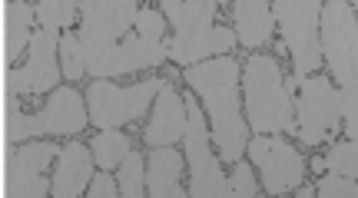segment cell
I'll return each instance as SVG.
<instances>
[{
    "mask_svg": "<svg viewBox=\"0 0 358 198\" xmlns=\"http://www.w3.org/2000/svg\"><path fill=\"white\" fill-rule=\"evenodd\" d=\"M186 83L206 102V112L213 119V146L219 148V159L239 162L249 148L243 123V93H239V63L232 56H213V60L186 66Z\"/></svg>",
    "mask_w": 358,
    "mask_h": 198,
    "instance_id": "obj_1",
    "label": "cell"
},
{
    "mask_svg": "<svg viewBox=\"0 0 358 198\" xmlns=\"http://www.w3.org/2000/svg\"><path fill=\"white\" fill-rule=\"evenodd\" d=\"M322 53L338 79L342 125L358 142V17L348 0H329L322 7Z\"/></svg>",
    "mask_w": 358,
    "mask_h": 198,
    "instance_id": "obj_2",
    "label": "cell"
},
{
    "mask_svg": "<svg viewBox=\"0 0 358 198\" xmlns=\"http://www.w3.org/2000/svg\"><path fill=\"white\" fill-rule=\"evenodd\" d=\"M219 0H163V13L173 20L169 56L182 66L203 63L216 53H229L236 33L229 26H216Z\"/></svg>",
    "mask_w": 358,
    "mask_h": 198,
    "instance_id": "obj_3",
    "label": "cell"
},
{
    "mask_svg": "<svg viewBox=\"0 0 358 198\" xmlns=\"http://www.w3.org/2000/svg\"><path fill=\"white\" fill-rule=\"evenodd\" d=\"M243 102L252 132H299L295 123V99L285 89L282 66L266 53H256L245 63Z\"/></svg>",
    "mask_w": 358,
    "mask_h": 198,
    "instance_id": "obj_4",
    "label": "cell"
},
{
    "mask_svg": "<svg viewBox=\"0 0 358 198\" xmlns=\"http://www.w3.org/2000/svg\"><path fill=\"white\" fill-rule=\"evenodd\" d=\"M90 119V106H83V96L77 89H57L43 112H24L17 96L7 106V139L24 142L27 136H77Z\"/></svg>",
    "mask_w": 358,
    "mask_h": 198,
    "instance_id": "obj_5",
    "label": "cell"
},
{
    "mask_svg": "<svg viewBox=\"0 0 358 198\" xmlns=\"http://www.w3.org/2000/svg\"><path fill=\"white\" fill-rule=\"evenodd\" d=\"M272 13L279 17L295 76L302 83L306 73H315L322 66V0H272Z\"/></svg>",
    "mask_w": 358,
    "mask_h": 198,
    "instance_id": "obj_6",
    "label": "cell"
},
{
    "mask_svg": "<svg viewBox=\"0 0 358 198\" xmlns=\"http://www.w3.org/2000/svg\"><path fill=\"white\" fill-rule=\"evenodd\" d=\"M189 125H186V162H189V195L192 198H226L232 195L229 182L219 169V155L213 152V132L206 129V116L199 102L186 96Z\"/></svg>",
    "mask_w": 358,
    "mask_h": 198,
    "instance_id": "obj_7",
    "label": "cell"
},
{
    "mask_svg": "<svg viewBox=\"0 0 358 198\" xmlns=\"http://www.w3.org/2000/svg\"><path fill=\"white\" fill-rule=\"evenodd\" d=\"M163 83L166 79H146V83H136V86H116L110 79H96L87 89L90 119H93L96 129H120V125L133 123L136 116L146 112V106L163 89Z\"/></svg>",
    "mask_w": 358,
    "mask_h": 198,
    "instance_id": "obj_8",
    "label": "cell"
},
{
    "mask_svg": "<svg viewBox=\"0 0 358 198\" xmlns=\"http://www.w3.org/2000/svg\"><path fill=\"white\" fill-rule=\"evenodd\" d=\"M295 123L306 146H322L329 136L338 132L342 125V96L325 76H312L299 83V99H295Z\"/></svg>",
    "mask_w": 358,
    "mask_h": 198,
    "instance_id": "obj_9",
    "label": "cell"
},
{
    "mask_svg": "<svg viewBox=\"0 0 358 198\" xmlns=\"http://www.w3.org/2000/svg\"><path fill=\"white\" fill-rule=\"evenodd\" d=\"M136 13H140L136 0H80L83 56L120 43L129 33V26H136Z\"/></svg>",
    "mask_w": 358,
    "mask_h": 198,
    "instance_id": "obj_10",
    "label": "cell"
},
{
    "mask_svg": "<svg viewBox=\"0 0 358 198\" xmlns=\"http://www.w3.org/2000/svg\"><path fill=\"white\" fill-rule=\"evenodd\" d=\"M249 155L262 172V188L268 195H285V192H295V185H302L306 159L285 139L262 132L249 142Z\"/></svg>",
    "mask_w": 358,
    "mask_h": 198,
    "instance_id": "obj_11",
    "label": "cell"
},
{
    "mask_svg": "<svg viewBox=\"0 0 358 198\" xmlns=\"http://www.w3.org/2000/svg\"><path fill=\"white\" fill-rule=\"evenodd\" d=\"M169 60V47L163 40H146L140 33H127V37L113 43V47L90 53L87 56V73L90 76H120V73H136L146 66H159Z\"/></svg>",
    "mask_w": 358,
    "mask_h": 198,
    "instance_id": "obj_12",
    "label": "cell"
},
{
    "mask_svg": "<svg viewBox=\"0 0 358 198\" xmlns=\"http://www.w3.org/2000/svg\"><path fill=\"white\" fill-rule=\"evenodd\" d=\"M57 56H60V33L43 26L30 37V60L27 66L13 70L7 76V89L10 96H27V93H47L57 86L60 70H57Z\"/></svg>",
    "mask_w": 358,
    "mask_h": 198,
    "instance_id": "obj_13",
    "label": "cell"
},
{
    "mask_svg": "<svg viewBox=\"0 0 358 198\" xmlns=\"http://www.w3.org/2000/svg\"><path fill=\"white\" fill-rule=\"evenodd\" d=\"M53 155H60V148L53 142H30L13 152L7 165V195L13 198H43L50 192L53 182L43 178V169L50 165Z\"/></svg>",
    "mask_w": 358,
    "mask_h": 198,
    "instance_id": "obj_14",
    "label": "cell"
},
{
    "mask_svg": "<svg viewBox=\"0 0 358 198\" xmlns=\"http://www.w3.org/2000/svg\"><path fill=\"white\" fill-rule=\"evenodd\" d=\"M186 125H189V109H186V99L179 96L176 89L163 83V89L156 93V102H153V119L146 125L143 139L150 146H173L179 139L186 136Z\"/></svg>",
    "mask_w": 358,
    "mask_h": 198,
    "instance_id": "obj_15",
    "label": "cell"
},
{
    "mask_svg": "<svg viewBox=\"0 0 358 198\" xmlns=\"http://www.w3.org/2000/svg\"><path fill=\"white\" fill-rule=\"evenodd\" d=\"M93 162L90 159V148L83 142H70V146L60 148V165H57V175H53L50 192L57 198H77L90 188V178H93Z\"/></svg>",
    "mask_w": 358,
    "mask_h": 198,
    "instance_id": "obj_16",
    "label": "cell"
},
{
    "mask_svg": "<svg viewBox=\"0 0 358 198\" xmlns=\"http://www.w3.org/2000/svg\"><path fill=\"white\" fill-rule=\"evenodd\" d=\"M146 192L153 198H179L186 195V188L179 185L182 175V159L176 155L173 146H156L146 155Z\"/></svg>",
    "mask_w": 358,
    "mask_h": 198,
    "instance_id": "obj_17",
    "label": "cell"
},
{
    "mask_svg": "<svg viewBox=\"0 0 358 198\" xmlns=\"http://www.w3.org/2000/svg\"><path fill=\"white\" fill-rule=\"evenodd\" d=\"M275 13L268 0H236V37L243 47H262L272 37Z\"/></svg>",
    "mask_w": 358,
    "mask_h": 198,
    "instance_id": "obj_18",
    "label": "cell"
},
{
    "mask_svg": "<svg viewBox=\"0 0 358 198\" xmlns=\"http://www.w3.org/2000/svg\"><path fill=\"white\" fill-rule=\"evenodd\" d=\"M37 17V7H27L20 0H10L7 10H3V60L13 63L24 47L30 43V20Z\"/></svg>",
    "mask_w": 358,
    "mask_h": 198,
    "instance_id": "obj_19",
    "label": "cell"
},
{
    "mask_svg": "<svg viewBox=\"0 0 358 198\" xmlns=\"http://www.w3.org/2000/svg\"><path fill=\"white\" fill-rule=\"evenodd\" d=\"M129 155V139L123 132H113V129H103L100 136L93 139V159L100 169H116L120 162Z\"/></svg>",
    "mask_w": 358,
    "mask_h": 198,
    "instance_id": "obj_20",
    "label": "cell"
},
{
    "mask_svg": "<svg viewBox=\"0 0 358 198\" xmlns=\"http://www.w3.org/2000/svg\"><path fill=\"white\" fill-rule=\"evenodd\" d=\"M120 195H146V169H143V155H136V152H129L127 159L120 162Z\"/></svg>",
    "mask_w": 358,
    "mask_h": 198,
    "instance_id": "obj_21",
    "label": "cell"
},
{
    "mask_svg": "<svg viewBox=\"0 0 358 198\" xmlns=\"http://www.w3.org/2000/svg\"><path fill=\"white\" fill-rule=\"evenodd\" d=\"M60 66H64L66 79H80V76L87 73V56H83L80 33H64L60 37Z\"/></svg>",
    "mask_w": 358,
    "mask_h": 198,
    "instance_id": "obj_22",
    "label": "cell"
},
{
    "mask_svg": "<svg viewBox=\"0 0 358 198\" xmlns=\"http://www.w3.org/2000/svg\"><path fill=\"white\" fill-rule=\"evenodd\" d=\"M73 0H40L37 3V20L40 26H50V30H64L73 24Z\"/></svg>",
    "mask_w": 358,
    "mask_h": 198,
    "instance_id": "obj_23",
    "label": "cell"
},
{
    "mask_svg": "<svg viewBox=\"0 0 358 198\" xmlns=\"http://www.w3.org/2000/svg\"><path fill=\"white\" fill-rule=\"evenodd\" d=\"M325 169L335 175H348V178H358V142H342V146H332V152L325 155Z\"/></svg>",
    "mask_w": 358,
    "mask_h": 198,
    "instance_id": "obj_24",
    "label": "cell"
},
{
    "mask_svg": "<svg viewBox=\"0 0 358 198\" xmlns=\"http://www.w3.org/2000/svg\"><path fill=\"white\" fill-rule=\"evenodd\" d=\"M315 188L322 198H358V178H348V175L329 172Z\"/></svg>",
    "mask_w": 358,
    "mask_h": 198,
    "instance_id": "obj_25",
    "label": "cell"
},
{
    "mask_svg": "<svg viewBox=\"0 0 358 198\" xmlns=\"http://www.w3.org/2000/svg\"><path fill=\"white\" fill-rule=\"evenodd\" d=\"M229 192L236 198H252L259 192V188H256V178H252V169H249L245 162H236L232 178H229Z\"/></svg>",
    "mask_w": 358,
    "mask_h": 198,
    "instance_id": "obj_26",
    "label": "cell"
},
{
    "mask_svg": "<svg viewBox=\"0 0 358 198\" xmlns=\"http://www.w3.org/2000/svg\"><path fill=\"white\" fill-rule=\"evenodd\" d=\"M163 30H166V24H163V13L150 10V7H143L140 13H136V33L146 40H163Z\"/></svg>",
    "mask_w": 358,
    "mask_h": 198,
    "instance_id": "obj_27",
    "label": "cell"
},
{
    "mask_svg": "<svg viewBox=\"0 0 358 198\" xmlns=\"http://www.w3.org/2000/svg\"><path fill=\"white\" fill-rule=\"evenodd\" d=\"M90 195H93V198H116V195H120V182H113V178L106 175V169H103V172L93 178Z\"/></svg>",
    "mask_w": 358,
    "mask_h": 198,
    "instance_id": "obj_28",
    "label": "cell"
},
{
    "mask_svg": "<svg viewBox=\"0 0 358 198\" xmlns=\"http://www.w3.org/2000/svg\"><path fill=\"white\" fill-rule=\"evenodd\" d=\"M352 7H355V10H358V0H352Z\"/></svg>",
    "mask_w": 358,
    "mask_h": 198,
    "instance_id": "obj_29",
    "label": "cell"
},
{
    "mask_svg": "<svg viewBox=\"0 0 358 198\" xmlns=\"http://www.w3.org/2000/svg\"><path fill=\"white\" fill-rule=\"evenodd\" d=\"M219 3H226V0H219Z\"/></svg>",
    "mask_w": 358,
    "mask_h": 198,
    "instance_id": "obj_30",
    "label": "cell"
}]
</instances>
